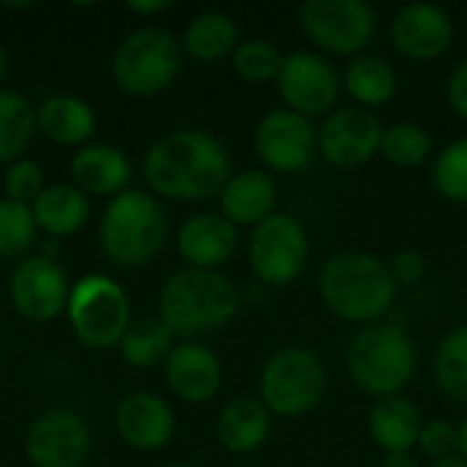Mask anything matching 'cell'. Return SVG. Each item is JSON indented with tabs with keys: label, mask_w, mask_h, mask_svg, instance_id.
Masks as SVG:
<instances>
[{
	"label": "cell",
	"mask_w": 467,
	"mask_h": 467,
	"mask_svg": "<svg viewBox=\"0 0 467 467\" xmlns=\"http://www.w3.org/2000/svg\"><path fill=\"white\" fill-rule=\"evenodd\" d=\"M153 194L181 202H200L222 194L230 175L227 148L202 129H178L156 140L142 161Z\"/></svg>",
	"instance_id": "6da1fadb"
},
{
	"label": "cell",
	"mask_w": 467,
	"mask_h": 467,
	"mask_svg": "<svg viewBox=\"0 0 467 467\" xmlns=\"http://www.w3.org/2000/svg\"><path fill=\"white\" fill-rule=\"evenodd\" d=\"M320 298L342 320L375 323L391 312L397 301V282L389 263L367 252H342L320 268Z\"/></svg>",
	"instance_id": "7a4b0ae2"
},
{
	"label": "cell",
	"mask_w": 467,
	"mask_h": 467,
	"mask_svg": "<svg viewBox=\"0 0 467 467\" xmlns=\"http://www.w3.org/2000/svg\"><path fill=\"white\" fill-rule=\"evenodd\" d=\"M238 312V290L219 271L181 268L159 296V317L175 337L197 339L224 328Z\"/></svg>",
	"instance_id": "3957f363"
},
{
	"label": "cell",
	"mask_w": 467,
	"mask_h": 467,
	"mask_svg": "<svg viewBox=\"0 0 467 467\" xmlns=\"http://www.w3.org/2000/svg\"><path fill=\"white\" fill-rule=\"evenodd\" d=\"M167 230L161 202L142 189H126L104 208L99 222V244L112 265L142 268L161 252Z\"/></svg>",
	"instance_id": "277c9868"
},
{
	"label": "cell",
	"mask_w": 467,
	"mask_h": 467,
	"mask_svg": "<svg viewBox=\"0 0 467 467\" xmlns=\"http://www.w3.org/2000/svg\"><path fill=\"white\" fill-rule=\"evenodd\" d=\"M348 369L353 383L369 397H400L416 372V345L402 326H367L350 339Z\"/></svg>",
	"instance_id": "5b68a950"
},
{
	"label": "cell",
	"mask_w": 467,
	"mask_h": 467,
	"mask_svg": "<svg viewBox=\"0 0 467 467\" xmlns=\"http://www.w3.org/2000/svg\"><path fill=\"white\" fill-rule=\"evenodd\" d=\"M326 389V364L306 348L276 350L260 372V402L282 419H298L315 410Z\"/></svg>",
	"instance_id": "8992f818"
},
{
	"label": "cell",
	"mask_w": 467,
	"mask_h": 467,
	"mask_svg": "<svg viewBox=\"0 0 467 467\" xmlns=\"http://www.w3.org/2000/svg\"><path fill=\"white\" fill-rule=\"evenodd\" d=\"M66 315L77 339L90 350H109L120 345L131 326L126 290L104 274H88L71 285Z\"/></svg>",
	"instance_id": "52a82bcc"
},
{
	"label": "cell",
	"mask_w": 467,
	"mask_h": 467,
	"mask_svg": "<svg viewBox=\"0 0 467 467\" xmlns=\"http://www.w3.org/2000/svg\"><path fill=\"white\" fill-rule=\"evenodd\" d=\"M181 71V44L161 27L131 30L112 55L115 85L129 96H153Z\"/></svg>",
	"instance_id": "ba28073f"
},
{
	"label": "cell",
	"mask_w": 467,
	"mask_h": 467,
	"mask_svg": "<svg viewBox=\"0 0 467 467\" xmlns=\"http://www.w3.org/2000/svg\"><path fill=\"white\" fill-rule=\"evenodd\" d=\"M301 27L315 47L331 55H356L375 38L378 16L364 0H306Z\"/></svg>",
	"instance_id": "9c48e42d"
},
{
	"label": "cell",
	"mask_w": 467,
	"mask_h": 467,
	"mask_svg": "<svg viewBox=\"0 0 467 467\" xmlns=\"http://www.w3.org/2000/svg\"><path fill=\"white\" fill-rule=\"evenodd\" d=\"M309 260V238L298 219L274 213L252 230L249 263L260 282L285 287L296 282Z\"/></svg>",
	"instance_id": "30bf717a"
},
{
	"label": "cell",
	"mask_w": 467,
	"mask_h": 467,
	"mask_svg": "<svg viewBox=\"0 0 467 467\" xmlns=\"http://www.w3.org/2000/svg\"><path fill=\"white\" fill-rule=\"evenodd\" d=\"M90 430L77 410H44L25 432V454L33 467H82L90 457Z\"/></svg>",
	"instance_id": "8fae6325"
},
{
	"label": "cell",
	"mask_w": 467,
	"mask_h": 467,
	"mask_svg": "<svg viewBox=\"0 0 467 467\" xmlns=\"http://www.w3.org/2000/svg\"><path fill=\"white\" fill-rule=\"evenodd\" d=\"M68 276L57 260L33 254L22 257L8 279V296L14 309L33 323H49L68 306Z\"/></svg>",
	"instance_id": "7c38bea8"
},
{
	"label": "cell",
	"mask_w": 467,
	"mask_h": 467,
	"mask_svg": "<svg viewBox=\"0 0 467 467\" xmlns=\"http://www.w3.org/2000/svg\"><path fill=\"white\" fill-rule=\"evenodd\" d=\"M254 148L274 172H304L315 161L317 131L309 118L293 109H271L254 129Z\"/></svg>",
	"instance_id": "4fadbf2b"
},
{
	"label": "cell",
	"mask_w": 467,
	"mask_h": 467,
	"mask_svg": "<svg viewBox=\"0 0 467 467\" xmlns=\"http://www.w3.org/2000/svg\"><path fill=\"white\" fill-rule=\"evenodd\" d=\"M279 96L285 99L287 109L304 115V118H317L334 109L339 99V77L337 68L315 55V52H293L282 60L279 77Z\"/></svg>",
	"instance_id": "5bb4252c"
},
{
	"label": "cell",
	"mask_w": 467,
	"mask_h": 467,
	"mask_svg": "<svg viewBox=\"0 0 467 467\" xmlns=\"http://www.w3.org/2000/svg\"><path fill=\"white\" fill-rule=\"evenodd\" d=\"M380 118L364 107L337 109L317 129V153L337 167H358L380 150Z\"/></svg>",
	"instance_id": "9a60e30c"
},
{
	"label": "cell",
	"mask_w": 467,
	"mask_h": 467,
	"mask_svg": "<svg viewBox=\"0 0 467 467\" xmlns=\"http://www.w3.org/2000/svg\"><path fill=\"white\" fill-rule=\"evenodd\" d=\"M451 41L454 22L441 5L410 3L391 19V44L410 60H435L449 52Z\"/></svg>",
	"instance_id": "2e32d148"
},
{
	"label": "cell",
	"mask_w": 467,
	"mask_h": 467,
	"mask_svg": "<svg viewBox=\"0 0 467 467\" xmlns=\"http://www.w3.org/2000/svg\"><path fill=\"white\" fill-rule=\"evenodd\" d=\"M164 380L178 400L200 405L219 394L222 361L208 345L197 339H186L170 350L164 361Z\"/></svg>",
	"instance_id": "e0dca14e"
},
{
	"label": "cell",
	"mask_w": 467,
	"mask_h": 467,
	"mask_svg": "<svg viewBox=\"0 0 467 467\" xmlns=\"http://www.w3.org/2000/svg\"><path fill=\"white\" fill-rule=\"evenodd\" d=\"M115 430L131 449L159 451L175 435V413L161 397L131 391L115 408Z\"/></svg>",
	"instance_id": "ac0fdd59"
},
{
	"label": "cell",
	"mask_w": 467,
	"mask_h": 467,
	"mask_svg": "<svg viewBox=\"0 0 467 467\" xmlns=\"http://www.w3.org/2000/svg\"><path fill=\"white\" fill-rule=\"evenodd\" d=\"M175 244L189 268L216 271L235 254L238 230L222 213H197L181 224Z\"/></svg>",
	"instance_id": "d6986e66"
},
{
	"label": "cell",
	"mask_w": 467,
	"mask_h": 467,
	"mask_svg": "<svg viewBox=\"0 0 467 467\" xmlns=\"http://www.w3.org/2000/svg\"><path fill=\"white\" fill-rule=\"evenodd\" d=\"M74 186L96 197H118L131 183V161L118 145L88 142L82 145L68 164Z\"/></svg>",
	"instance_id": "ffe728a7"
},
{
	"label": "cell",
	"mask_w": 467,
	"mask_h": 467,
	"mask_svg": "<svg viewBox=\"0 0 467 467\" xmlns=\"http://www.w3.org/2000/svg\"><path fill=\"white\" fill-rule=\"evenodd\" d=\"M219 205H222V216L230 224L257 227L260 222L274 216L276 183L263 170H244L227 181V186L219 194Z\"/></svg>",
	"instance_id": "44dd1931"
},
{
	"label": "cell",
	"mask_w": 467,
	"mask_h": 467,
	"mask_svg": "<svg viewBox=\"0 0 467 467\" xmlns=\"http://www.w3.org/2000/svg\"><path fill=\"white\" fill-rule=\"evenodd\" d=\"M36 227L47 233V238H68L77 235L88 219H90V202L85 192H79L74 183H52L44 186V192L30 205Z\"/></svg>",
	"instance_id": "7402d4cb"
},
{
	"label": "cell",
	"mask_w": 467,
	"mask_h": 467,
	"mask_svg": "<svg viewBox=\"0 0 467 467\" xmlns=\"http://www.w3.org/2000/svg\"><path fill=\"white\" fill-rule=\"evenodd\" d=\"M36 129L57 145H88L96 134V112L77 96H49L36 107Z\"/></svg>",
	"instance_id": "603a6c76"
},
{
	"label": "cell",
	"mask_w": 467,
	"mask_h": 467,
	"mask_svg": "<svg viewBox=\"0 0 467 467\" xmlns=\"http://www.w3.org/2000/svg\"><path fill=\"white\" fill-rule=\"evenodd\" d=\"M271 435V413L257 397H238L227 402L216 421L219 443L233 454L257 451Z\"/></svg>",
	"instance_id": "cb8c5ba5"
},
{
	"label": "cell",
	"mask_w": 467,
	"mask_h": 467,
	"mask_svg": "<svg viewBox=\"0 0 467 467\" xmlns=\"http://www.w3.org/2000/svg\"><path fill=\"white\" fill-rule=\"evenodd\" d=\"M421 427L424 424L419 408L405 397L378 400L369 413V432L375 443L389 454H408L413 446H419Z\"/></svg>",
	"instance_id": "d4e9b609"
},
{
	"label": "cell",
	"mask_w": 467,
	"mask_h": 467,
	"mask_svg": "<svg viewBox=\"0 0 467 467\" xmlns=\"http://www.w3.org/2000/svg\"><path fill=\"white\" fill-rule=\"evenodd\" d=\"M235 47H238V25L233 22V16L222 11H202L192 16L181 41V49L200 63L222 60L230 52H235Z\"/></svg>",
	"instance_id": "484cf974"
},
{
	"label": "cell",
	"mask_w": 467,
	"mask_h": 467,
	"mask_svg": "<svg viewBox=\"0 0 467 467\" xmlns=\"http://www.w3.org/2000/svg\"><path fill=\"white\" fill-rule=\"evenodd\" d=\"M397 71L378 55H358L348 63L345 88L361 107H383L397 93Z\"/></svg>",
	"instance_id": "4316f807"
},
{
	"label": "cell",
	"mask_w": 467,
	"mask_h": 467,
	"mask_svg": "<svg viewBox=\"0 0 467 467\" xmlns=\"http://www.w3.org/2000/svg\"><path fill=\"white\" fill-rule=\"evenodd\" d=\"M175 334L161 317H142L129 326V331L120 339V356L129 367L137 369H150L156 364H164L172 345Z\"/></svg>",
	"instance_id": "83f0119b"
},
{
	"label": "cell",
	"mask_w": 467,
	"mask_h": 467,
	"mask_svg": "<svg viewBox=\"0 0 467 467\" xmlns=\"http://www.w3.org/2000/svg\"><path fill=\"white\" fill-rule=\"evenodd\" d=\"M36 131V107L16 90H0V164L16 161Z\"/></svg>",
	"instance_id": "f1b7e54d"
},
{
	"label": "cell",
	"mask_w": 467,
	"mask_h": 467,
	"mask_svg": "<svg viewBox=\"0 0 467 467\" xmlns=\"http://www.w3.org/2000/svg\"><path fill=\"white\" fill-rule=\"evenodd\" d=\"M435 380L449 400L467 405V326H457L441 339L435 353Z\"/></svg>",
	"instance_id": "f546056e"
},
{
	"label": "cell",
	"mask_w": 467,
	"mask_h": 467,
	"mask_svg": "<svg viewBox=\"0 0 467 467\" xmlns=\"http://www.w3.org/2000/svg\"><path fill=\"white\" fill-rule=\"evenodd\" d=\"M380 153L400 167H419L432 153V137L419 123H394L383 131Z\"/></svg>",
	"instance_id": "4dcf8cb0"
},
{
	"label": "cell",
	"mask_w": 467,
	"mask_h": 467,
	"mask_svg": "<svg viewBox=\"0 0 467 467\" xmlns=\"http://www.w3.org/2000/svg\"><path fill=\"white\" fill-rule=\"evenodd\" d=\"M36 230L30 205L0 200V260H19L33 246Z\"/></svg>",
	"instance_id": "1f68e13d"
},
{
	"label": "cell",
	"mask_w": 467,
	"mask_h": 467,
	"mask_svg": "<svg viewBox=\"0 0 467 467\" xmlns=\"http://www.w3.org/2000/svg\"><path fill=\"white\" fill-rule=\"evenodd\" d=\"M432 181L446 200L467 202V140H454L438 153Z\"/></svg>",
	"instance_id": "d6a6232c"
},
{
	"label": "cell",
	"mask_w": 467,
	"mask_h": 467,
	"mask_svg": "<svg viewBox=\"0 0 467 467\" xmlns=\"http://www.w3.org/2000/svg\"><path fill=\"white\" fill-rule=\"evenodd\" d=\"M282 52L265 41V38H249V41H241L233 52V66L235 71L249 79V82H268V79H276L279 77V68H282Z\"/></svg>",
	"instance_id": "836d02e7"
},
{
	"label": "cell",
	"mask_w": 467,
	"mask_h": 467,
	"mask_svg": "<svg viewBox=\"0 0 467 467\" xmlns=\"http://www.w3.org/2000/svg\"><path fill=\"white\" fill-rule=\"evenodd\" d=\"M44 192V167L33 159H16L5 172V200L33 205Z\"/></svg>",
	"instance_id": "e575fe53"
},
{
	"label": "cell",
	"mask_w": 467,
	"mask_h": 467,
	"mask_svg": "<svg viewBox=\"0 0 467 467\" xmlns=\"http://www.w3.org/2000/svg\"><path fill=\"white\" fill-rule=\"evenodd\" d=\"M419 446L430 460H449L460 454V430L449 421H430L421 427Z\"/></svg>",
	"instance_id": "d590c367"
},
{
	"label": "cell",
	"mask_w": 467,
	"mask_h": 467,
	"mask_svg": "<svg viewBox=\"0 0 467 467\" xmlns=\"http://www.w3.org/2000/svg\"><path fill=\"white\" fill-rule=\"evenodd\" d=\"M389 268H391V276H394L397 285H416L427 274V260H424L421 252L405 249V252L394 254V260L389 263Z\"/></svg>",
	"instance_id": "8d00e7d4"
},
{
	"label": "cell",
	"mask_w": 467,
	"mask_h": 467,
	"mask_svg": "<svg viewBox=\"0 0 467 467\" xmlns=\"http://www.w3.org/2000/svg\"><path fill=\"white\" fill-rule=\"evenodd\" d=\"M449 101L460 118H467V57L454 68L449 79Z\"/></svg>",
	"instance_id": "74e56055"
},
{
	"label": "cell",
	"mask_w": 467,
	"mask_h": 467,
	"mask_svg": "<svg viewBox=\"0 0 467 467\" xmlns=\"http://www.w3.org/2000/svg\"><path fill=\"white\" fill-rule=\"evenodd\" d=\"M126 8L134 11V14L153 16V14H161V11L172 8V3L170 0H131V3H126Z\"/></svg>",
	"instance_id": "f35d334b"
},
{
	"label": "cell",
	"mask_w": 467,
	"mask_h": 467,
	"mask_svg": "<svg viewBox=\"0 0 467 467\" xmlns=\"http://www.w3.org/2000/svg\"><path fill=\"white\" fill-rule=\"evenodd\" d=\"M380 467H419V462L410 454H389Z\"/></svg>",
	"instance_id": "ab89813d"
},
{
	"label": "cell",
	"mask_w": 467,
	"mask_h": 467,
	"mask_svg": "<svg viewBox=\"0 0 467 467\" xmlns=\"http://www.w3.org/2000/svg\"><path fill=\"white\" fill-rule=\"evenodd\" d=\"M63 252V241H57V238H47L44 244H41V257H49V260H57V254Z\"/></svg>",
	"instance_id": "60d3db41"
},
{
	"label": "cell",
	"mask_w": 467,
	"mask_h": 467,
	"mask_svg": "<svg viewBox=\"0 0 467 467\" xmlns=\"http://www.w3.org/2000/svg\"><path fill=\"white\" fill-rule=\"evenodd\" d=\"M432 467H467V460L462 454H457V457H449V460H438V462H432Z\"/></svg>",
	"instance_id": "b9f144b4"
},
{
	"label": "cell",
	"mask_w": 467,
	"mask_h": 467,
	"mask_svg": "<svg viewBox=\"0 0 467 467\" xmlns=\"http://www.w3.org/2000/svg\"><path fill=\"white\" fill-rule=\"evenodd\" d=\"M460 454L467 460V419L462 421V427H460Z\"/></svg>",
	"instance_id": "7bdbcfd3"
},
{
	"label": "cell",
	"mask_w": 467,
	"mask_h": 467,
	"mask_svg": "<svg viewBox=\"0 0 467 467\" xmlns=\"http://www.w3.org/2000/svg\"><path fill=\"white\" fill-rule=\"evenodd\" d=\"M3 74H5V52L0 47V79H3Z\"/></svg>",
	"instance_id": "ee69618b"
},
{
	"label": "cell",
	"mask_w": 467,
	"mask_h": 467,
	"mask_svg": "<svg viewBox=\"0 0 467 467\" xmlns=\"http://www.w3.org/2000/svg\"><path fill=\"white\" fill-rule=\"evenodd\" d=\"M164 467H194V465H164Z\"/></svg>",
	"instance_id": "f6af8a7d"
},
{
	"label": "cell",
	"mask_w": 467,
	"mask_h": 467,
	"mask_svg": "<svg viewBox=\"0 0 467 467\" xmlns=\"http://www.w3.org/2000/svg\"><path fill=\"white\" fill-rule=\"evenodd\" d=\"M465 30H467V27H465Z\"/></svg>",
	"instance_id": "bcb514c9"
}]
</instances>
